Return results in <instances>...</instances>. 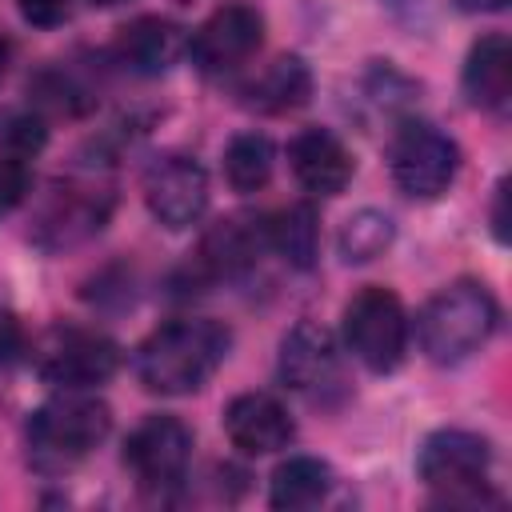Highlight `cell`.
<instances>
[{
    "instance_id": "cell-1",
    "label": "cell",
    "mask_w": 512,
    "mask_h": 512,
    "mask_svg": "<svg viewBox=\"0 0 512 512\" xmlns=\"http://www.w3.org/2000/svg\"><path fill=\"white\" fill-rule=\"evenodd\" d=\"M228 328L204 316H184L160 324L136 352V376L148 392L188 396L212 380V372L228 356Z\"/></svg>"
},
{
    "instance_id": "cell-2",
    "label": "cell",
    "mask_w": 512,
    "mask_h": 512,
    "mask_svg": "<svg viewBox=\"0 0 512 512\" xmlns=\"http://www.w3.org/2000/svg\"><path fill=\"white\" fill-rule=\"evenodd\" d=\"M108 428L112 412L92 388H60L28 420V456L40 472H64L100 448Z\"/></svg>"
},
{
    "instance_id": "cell-3",
    "label": "cell",
    "mask_w": 512,
    "mask_h": 512,
    "mask_svg": "<svg viewBox=\"0 0 512 512\" xmlns=\"http://www.w3.org/2000/svg\"><path fill=\"white\" fill-rule=\"evenodd\" d=\"M496 316V300L484 284L456 280L424 304L416 316V336L432 364H460L488 344Z\"/></svg>"
},
{
    "instance_id": "cell-4",
    "label": "cell",
    "mask_w": 512,
    "mask_h": 512,
    "mask_svg": "<svg viewBox=\"0 0 512 512\" xmlns=\"http://www.w3.org/2000/svg\"><path fill=\"white\" fill-rule=\"evenodd\" d=\"M344 348L368 372H392L408 352V312L396 292L388 288H360L344 304Z\"/></svg>"
},
{
    "instance_id": "cell-5",
    "label": "cell",
    "mask_w": 512,
    "mask_h": 512,
    "mask_svg": "<svg viewBox=\"0 0 512 512\" xmlns=\"http://www.w3.org/2000/svg\"><path fill=\"white\" fill-rule=\"evenodd\" d=\"M492 448L484 436L464 428H440L420 444L416 472L444 504H476L488 488Z\"/></svg>"
},
{
    "instance_id": "cell-6",
    "label": "cell",
    "mask_w": 512,
    "mask_h": 512,
    "mask_svg": "<svg viewBox=\"0 0 512 512\" xmlns=\"http://www.w3.org/2000/svg\"><path fill=\"white\" fill-rule=\"evenodd\" d=\"M388 160H392V180H396V188L404 196L436 200L456 180L460 148L436 124H428V120H404L396 128V136H392Z\"/></svg>"
},
{
    "instance_id": "cell-7",
    "label": "cell",
    "mask_w": 512,
    "mask_h": 512,
    "mask_svg": "<svg viewBox=\"0 0 512 512\" xmlns=\"http://www.w3.org/2000/svg\"><path fill=\"white\" fill-rule=\"evenodd\" d=\"M280 380L312 404H336L348 392V384H344V356L332 332H324L312 320H300L280 340Z\"/></svg>"
},
{
    "instance_id": "cell-8",
    "label": "cell",
    "mask_w": 512,
    "mask_h": 512,
    "mask_svg": "<svg viewBox=\"0 0 512 512\" xmlns=\"http://www.w3.org/2000/svg\"><path fill=\"white\" fill-rule=\"evenodd\" d=\"M260 44H264V16L248 4H224L188 36V56L204 76H224L248 64L260 52Z\"/></svg>"
},
{
    "instance_id": "cell-9",
    "label": "cell",
    "mask_w": 512,
    "mask_h": 512,
    "mask_svg": "<svg viewBox=\"0 0 512 512\" xmlns=\"http://www.w3.org/2000/svg\"><path fill=\"white\" fill-rule=\"evenodd\" d=\"M188 460H192V432L184 420L164 412L140 420L124 444V464L132 468L140 488H152V492L180 484L188 472Z\"/></svg>"
},
{
    "instance_id": "cell-10",
    "label": "cell",
    "mask_w": 512,
    "mask_h": 512,
    "mask_svg": "<svg viewBox=\"0 0 512 512\" xmlns=\"http://www.w3.org/2000/svg\"><path fill=\"white\" fill-rule=\"evenodd\" d=\"M144 200L148 212L168 228H188L208 208V172L196 156L168 152L148 164L144 172Z\"/></svg>"
},
{
    "instance_id": "cell-11",
    "label": "cell",
    "mask_w": 512,
    "mask_h": 512,
    "mask_svg": "<svg viewBox=\"0 0 512 512\" xmlns=\"http://www.w3.org/2000/svg\"><path fill=\"white\" fill-rule=\"evenodd\" d=\"M120 368L116 340L88 328H60L40 352V376L56 388H96Z\"/></svg>"
},
{
    "instance_id": "cell-12",
    "label": "cell",
    "mask_w": 512,
    "mask_h": 512,
    "mask_svg": "<svg viewBox=\"0 0 512 512\" xmlns=\"http://www.w3.org/2000/svg\"><path fill=\"white\" fill-rule=\"evenodd\" d=\"M224 432L232 440V448H240L244 456H268L288 448L292 440V416L288 408L268 396V392H244L224 408Z\"/></svg>"
},
{
    "instance_id": "cell-13",
    "label": "cell",
    "mask_w": 512,
    "mask_h": 512,
    "mask_svg": "<svg viewBox=\"0 0 512 512\" xmlns=\"http://www.w3.org/2000/svg\"><path fill=\"white\" fill-rule=\"evenodd\" d=\"M268 216H228L200 244V268L208 276H240L268 252Z\"/></svg>"
},
{
    "instance_id": "cell-14",
    "label": "cell",
    "mask_w": 512,
    "mask_h": 512,
    "mask_svg": "<svg viewBox=\"0 0 512 512\" xmlns=\"http://www.w3.org/2000/svg\"><path fill=\"white\" fill-rule=\"evenodd\" d=\"M288 160H292V176L312 196H336L352 180V156L340 144V136H332L328 128H304L292 140Z\"/></svg>"
},
{
    "instance_id": "cell-15",
    "label": "cell",
    "mask_w": 512,
    "mask_h": 512,
    "mask_svg": "<svg viewBox=\"0 0 512 512\" xmlns=\"http://www.w3.org/2000/svg\"><path fill=\"white\" fill-rule=\"evenodd\" d=\"M464 96L484 112H508L512 104V44L500 32L480 36L464 60Z\"/></svg>"
},
{
    "instance_id": "cell-16",
    "label": "cell",
    "mask_w": 512,
    "mask_h": 512,
    "mask_svg": "<svg viewBox=\"0 0 512 512\" xmlns=\"http://www.w3.org/2000/svg\"><path fill=\"white\" fill-rule=\"evenodd\" d=\"M180 52H188V36L180 24L164 20V16H140L132 24L120 28L116 36V56L124 68L140 72V76H160L168 72Z\"/></svg>"
},
{
    "instance_id": "cell-17",
    "label": "cell",
    "mask_w": 512,
    "mask_h": 512,
    "mask_svg": "<svg viewBox=\"0 0 512 512\" xmlns=\"http://www.w3.org/2000/svg\"><path fill=\"white\" fill-rule=\"evenodd\" d=\"M104 216H108V200L104 196H92L88 188H60L52 196V204L44 208L40 224H36V240L44 248L80 244L84 236L100 232Z\"/></svg>"
},
{
    "instance_id": "cell-18",
    "label": "cell",
    "mask_w": 512,
    "mask_h": 512,
    "mask_svg": "<svg viewBox=\"0 0 512 512\" xmlns=\"http://www.w3.org/2000/svg\"><path fill=\"white\" fill-rule=\"evenodd\" d=\"M332 468L316 456H288L284 464H276L272 484H268V504L280 512H300L320 504L332 492Z\"/></svg>"
},
{
    "instance_id": "cell-19",
    "label": "cell",
    "mask_w": 512,
    "mask_h": 512,
    "mask_svg": "<svg viewBox=\"0 0 512 512\" xmlns=\"http://www.w3.org/2000/svg\"><path fill=\"white\" fill-rule=\"evenodd\" d=\"M244 92H248V104L260 108V112H292V108L308 104L312 72H308V64L300 56H280Z\"/></svg>"
},
{
    "instance_id": "cell-20",
    "label": "cell",
    "mask_w": 512,
    "mask_h": 512,
    "mask_svg": "<svg viewBox=\"0 0 512 512\" xmlns=\"http://www.w3.org/2000/svg\"><path fill=\"white\" fill-rule=\"evenodd\" d=\"M268 244L300 272H308L316 264L320 252V224L312 204H288L284 212L268 216Z\"/></svg>"
},
{
    "instance_id": "cell-21",
    "label": "cell",
    "mask_w": 512,
    "mask_h": 512,
    "mask_svg": "<svg viewBox=\"0 0 512 512\" xmlns=\"http://www.w3.org/2000/svg\"><path fill=\"white\" fill-rule=\"evenodd\" d=\"M272 164H276V148L264 132H240V136H232V144L224 152V176L236 192L264 188L272 176Z\"/></svg>"
},
{
    "instance_id": "cell-22",
    "label": "cell",
    "mask_w": 512,
    "mask_h": 512,
    "mask_svg": "<svg viewBox=\"0 0 512 512\" xmlns=\"http://www.w3.org/2000/svg\"><path fill=\"white\" fill-rule=\"evenodd\" d=\"M396 236V224L376 212V208H360L356 216H348L340 224V236H336V252L344 264H368L376 256H384V248L392 244Z\"/></svg>"
},
{
    "instance_id": "cell-23",
    "label": "cell",
    "mask_w": 512,
    "mask_h": 512,
    "mask_svg": "<svg viewBox=\"0 0 512 512\" xmlns=\"http://www.w3.org/2000/svg\"><path fill=\"white\" fill-rule=\"evenodd\" d=\"M48 140V128H44V116L28 112V108H12L0 116V144L8 148V156H32L40 152Z\"/></svg>"
},
{
    "instance_id": "cell-24",
    "label": "cell",
    "mask_w": 512,
    "mask_h": 512,
    "mask_svg": "<svg viewBox=\"0 0 512 512\" xmlns=\"http://www.w3.org/2000/svg\"><path fill=\"white\" fill-rule=\"evenodd\" d=\"M28 184H32L28 164L20 156H0V216H8L12 208L24 204Z\"/></svg>"
},
{
    "instance_id": "cell-25",
    "label": "cell",
    "mask_w": 512,
    "mask_h": 512,
    "mask_svg": "<svg viewBox=\"0 0 512 512\" xmlns=\"http://www.w3.org/2000/svg\"><path fill=\"white\" fill-rule=\"evenodd\" d=\"M16 8L36 28H52V24L68 20V0H16Z\"/></svg>"
},
{
    "instance_id": "cell-26",
    "label": "cell",
    "mask_w": 512,
    "mask_h": 512,
    "mask_svg": "<svg viewBox=\"0 0 512 512\" xmlns=\"http://www.w3.org/2000/svg\"><path fill=\"white\" fill-rule=\"evenodd\" d=\"M20 352H24V324L16 320V312L0 304V364L20 360Z\"/></svg>"
},
{
    "instance_id": "cell-27",
    "label": "cell",
    "mask_w": 512,
    "mask_h": 512,
    "mask_svg": "<svg viewBox=\"0 0 512 512\" xmlns=\"http://www.w3.org/2000/svg\"><path fill=\"white\" fill-rule=\"evenodd\" d=\"M492 232H496V240H500V244L508 240V180H500V188H496V208H492Z\"/></svg>"
},
{
    "instance_id": "cell-28",
    "label": "cell",
    "mask_w": 512,
    "mask_h": 512,
    "mask_svg": "<svg viewBox=\"0 0 512 512\" xmlns=\"http://www.w3.org/2000/svg\"><path fill=\"white\" fill-rule=\"evenodd\" d=\"M460 12H500L508 8V0H456Z\"/></svg>"
},
{
    "instance_id": "cell-29",
    "label": "cell",
    "mask_w": 512,
    "mask_h": 512,
    "mask_svg": "<svg viewBox=\"0 0 512 512\" xmlns=\"http://www.w3.org/2000/svg\"><path fill=\"white\" fill-rule=\"evenodd\" d=\"M4 68H8V40L0 36V76H4Z\"/></svg>"
},
{
    "instance_id": "cell-30",
    "label": "cell",
    "mask_w": 512,
    "mask_h": 512,
    "mask_svg": "<svg viewBox=\"0 0 512 512\" xmlns=\"http://www.w3.org/2000/svg\"><path fill=\"white\" fill-rule=\"evenodd\" d=\"M96 8H120V4H128V0H92Z\"/></svg>"
},
{
    "instance_id": "cell-31",
    "label": "cell",
    "mask_w": 512,
    "mask_h": 512,
    "mask_svg": "<svg viewBox=\"0 0 512 512\" xmlns=\"http://www.w3.org/2000/svg\"><path fill=\"white\" fill-rule=\"evenodd\" d=\"M388 8H408V4H416V0H384Z\"/></svg>"
}]
</instances>
